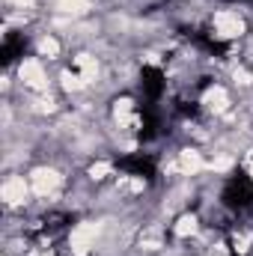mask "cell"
Here are the masks:
<instances>
[{
  "label": "cell",
  "mask_w": 253,
  "mask_h": 256,
  "mask_svg": "<svg viewBox=\"0 0 253 256\" xmlns=\"http://www.w3.org/2000/svg\"><path fill=\"white\" fill-rule=\"evenodd\" d=\"M164 92H167V78H164V72L158 68V66H143V72H140V102L143 104H161V98H164Z\"/></svg>",
  "instance_id": "7a4b0ae2"
},
{
  "label": "cell",
  "mask_w": 253,
  "mask_h": 256,
  "mask_svg": "<svg viewBox=\"0 0 253 256\" xmlns=\"http://www.w3.org/2000/svg\"><path fill=\"white\" fill-rule=\"evenodd\" d=\"M116 170H122L128 176H140V179H155L158 161L149 152H128L122 158H116Z\"/></svg>",
  "instance_id": "3957f363"
},
{
  "label": "cell",
  "mask_w": 253,
  "mask_h": 256,
  "mask_svg": "<svg viewBox=\"0 0 253 256\" xmlns=\"http://www.w3.org/2000/svg\"><path fill=\"white\" fill-rule=\"evenodd\" d=\"M236 256H248V254H236Z\"/></svg>",
  "instance_id": "5b68a950"
},
{
  "label": "cell",
  "mask_w": 253,
  "mask_h": 256,
  "mask_svg": "<svg viewBox=\"0 0 253 256\" xmlns=\"http://www.w3.org/2000/svg\"><path fill=\"white\" fill-rule=\"evenodd\" d=\"M220 202L232 212V214H253V179L248 173H232L224 182Z\"/></svg>",
  "instance_id": "6da1fadb"
},
{
  "label": "cell",
  "mask_w": 253,
  "mask_h": 256,
  "mask_svg": "<svg viewBox=\"0 0 253 256\" xmlns=\"http://www.w3.org/2000/svg\"><path fill=\"white\" fill-rule=\"evenodd\" d=\"M24 48H27L24 36H18V33H9V36L3 39V63H15L18 57H24Z\"/></svg>",
  "instance_id": "277c9868"
}]
</instances>
